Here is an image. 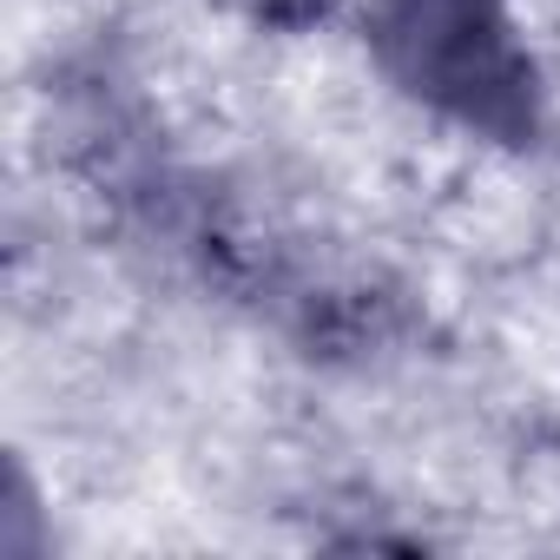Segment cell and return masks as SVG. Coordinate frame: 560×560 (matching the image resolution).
<instances>
[{"mask_svg":"<svg viewBox=\"0 0 560 560\" xmlns=\"http://www.w3.org/2000/svg\"><path fill=\"white\" fill-rule=\"evenodd\" d=\"M376 47L389 73L435 113L521 139L534 126V67L501 0H383Z\"/></svg>","mask_w":560,"mask_h":560,"instance_id":"obj_1","label":"cell"}]
</instances>
